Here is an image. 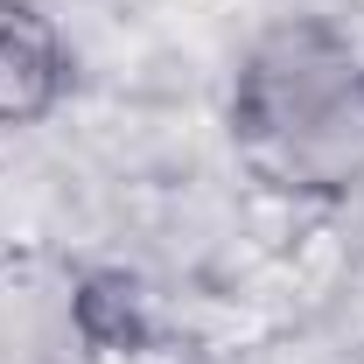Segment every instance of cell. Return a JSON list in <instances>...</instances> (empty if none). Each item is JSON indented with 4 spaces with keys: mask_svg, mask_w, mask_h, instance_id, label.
<instances>
[{
    "mask_svg": "<svg viewBox=\"0 0 364 364\" xmlns=\"http://www.w3.org/2000/svg\"><path fill=\"white\" fill-rule=\"evenodd\" d=\"M231 154L273 196H350L364 182V49L322 14L259 28L231 70Z\"/></svg>",
    "mask_w": 364,
    "mask_h": 364,
    "instance_id": "6da1fadb",
    "label": "cell"
},
{
    "mask_svg": "<svg viewBox=\"0 0 364 364\" xmlns=\"http://www.w3.org/2000/svg\"><path fill=\"white\" fill-rule=\"evenodd\" d=\"M0 364H182V350L56 252H0Z\"/></svg>",
    "mask_w": 364,
    "mask_h": 364,
    "instance_id": "7a4b0ae2",
    "label": "cell"
},
{
    "mask_svg": "<svg viewBox=\"0 0 364 364\" xmlns=\"http://www.w3.org/2000/svg\"><path fill=\"white\" fill-rule=\"evenodd\" d=\"M70 85L63 36L36 0H0V127H36Z\"/></svg>",
    "mask_w": 364,
    "mask_h": 364,
    "instance_id": "3957f363",
    "label": "cell"
}]
</instances>
